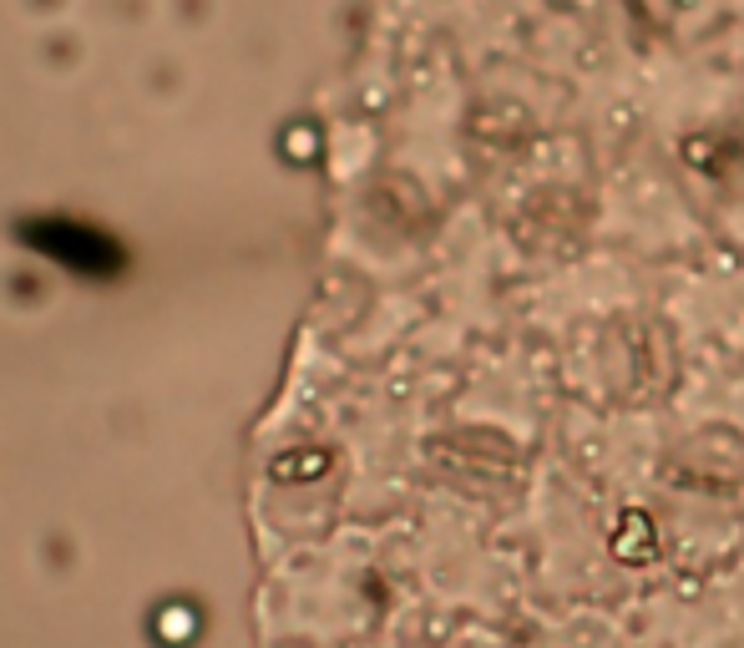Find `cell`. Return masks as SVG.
I'll list each match as a JSON object with an SVG mask.
<instances>
[{
	"instance_id": "3957f363",
	"label": "cell",
	"mask_w": 744,
	"mask_h": 648,
	"mask_svg": "<svg viewBox=\"0 0 744 648\" xmlns=\"http://www.w3.org/2000/svg\"><path fill=\"white\" fill-rule=\"evenodd\" d=\"M577 203L583 198H562V203H552V193H532L527 198V208H522V218H532V228H522V238H527V249H547V243H572L577 233H583V218H577Z\"/></svg>"
},
{
	"instance_id": "7a4b0ae2",
	"label": "cell",
	"mask_w": 744,
	"mask_h": 648,
	"mask_svg": "<svg viewBox=\"0 0 744 648\" xmlns=\"http://www.w3.org/2000/svg\"><path fill=\"white\" fill-rule=\"evenodd\" d=\"M664 471L689 486V492H734V486L744 481V436L729 431V426H704V431H689Z\"/></svg>"
},
{
	"instance_id": "6da1fadb",
	"label": "cell",
	"mask_w": 744,
	"mask_h": 648,
	"mask_svg": "<svg viewBox=\"0 0 744 648\" xmlns=\"http://www.w3.org/2000/svg\"><path fill=\"white\" fill-rule=\"evenodd\" d=\"M598 370L618 405H653L679 380L674 335L658 319H613L598 340Z\"/></svg>"
}]
</instances>
